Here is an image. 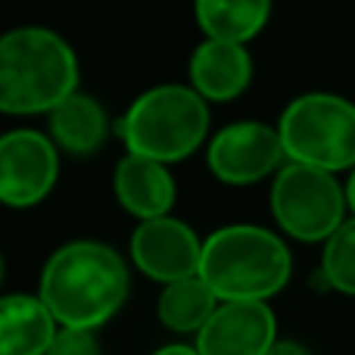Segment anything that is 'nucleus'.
I'll return each mask as SVG.
<instances>
[{
	"mask_svg": "<svg viewBox=\"0 0 355 355\" xmlns=\"http://www.w3.org/2000/svg\"><path fill=\"white\" fill-rule=\"evenodd\" d=\"M284 156L281 135L262 122H237L212 137L209 168L227 184H252L275 172Z\"/></svg>",
	"mask_w": 355,
	"mask_h": 355,
	"instance_id": "nucleus-9",
	"label": "nucleus"
},
{
	"mask_svg": "<svg viewBox=\"0 0 355 355\" xmlns=\"http://www.w3.org/2000/svg\"><path fill=\"white\" fill-rule=\"evenodd\" d=\"M275 312L265 302H221L196 340L200 355H268Z\"/></svg>",
	"mask_w": 355,
	"mask_h": 355,
	"instance_id": "nucleus-10",
	"label": "nucleus"
},
{
	"mask_svg": "<svg viewBox=\"0 0 355 355\" xmlns=\"http://www.w3.org/2000/svg\"><path fill=\"white\" fill-rule=\"evenodd\" d=\"M78 85L75 53L56 31L16 28L0 37V110L12 116L53 112Z\"/></svg>",
	"mask_w": 355,
	"mask_h": 355,
	"instance_id": "nucleus-2",
	"label": "nucleus"
},
{
	"mask_svg": "<svg viewBox=\"0 0 355 355\" xmlns=\"http://www.w3.org/2000/svg\"><path fill=\"white\" fill-rule=\"evenodd\" d=\"M116 196L141 221L166 218L175 202V181L162 162L128 153L116 166Z\"/></svg>",
	"mask_w": 355,
	"mask_h": 355,
	"instance_id": "nucleus-11",
	"label": "nucleus"
},
{
	"mask_svg": "<svg viewBox=\"0 0 355 355\" xmlns=\"http://www.w3.org/2000/svg\"><path fill=\"white\" fill-rule=\"evenodd\" d=\"M128 296V268L116 250L75 240L50 256L41 275V302L66 331H94Z\"/></svg>",
	"mask_w": 355,
	"mask_h": 355,
	"instance_id": "nucleus-1",
	"label": "nucleus"
},
{
	"mask_svg": "<svg viewBox=\"0 0 355 355\" xmlns=\"http://www.w3.org/2000/svg\"><path fill=\"white\" fill-rule=\"evenodd\" d=\"M200 277L225 302H262L290 277V252L271 231L231 225L202 243Z\"/></svg>",
	"mask_w": 355,
	"mask_h": 355,
	"instance_id": "nucleus-3",
	"label": "nucleus"
},
{
	"mask_svg": "<svg viewBox=\"0 0 355 355\" xmlns=\"http://www.w3.org/2000/svg\"><path fill=\"white\" fill-rule=\"evenodd\" d=\"M346 202L352 206V212H355V172L349 178V184H346Z\"/></svg>",
	"mask_w": 355,
	"mask_h": 355,
	"instance_id": "nucleus-21",
	"label": "nucleus"
},
{
	"mask_svg": "<svg viewBox=\"0 0 355 355\" xmlns=\"http://www.w3.org/2000/svg\"><path fill=\"white\" fill-rule=\"evenodd\" d=\"M252 62L240 44H221V41H206L193 50L190 60V78H193V91L206 100H234L243 94L250 85Z\"/></svg>",
	"mask_w": 355,
	"mask_h": 355,
	"instance_id": "nucleus-12",
	"label": "nucleus"
},
{
	"mask_svg": "<svg viewBox=\"0 0 355 355\" xmlns=\"http://www.w3.org/2000/svg\"><path fill=\"white\" fill-rule=\"evenodd\" d=\"M271 6L265 0H202L196 3V19L209 41L240 44L250 41L268 22Z\"/></svg>",
	"mask_w": 355,
	"mask_h": 355,
	"instance_id": "nucleus-15",
	"label": "nucleus"
},
{
	"mask_svg": "<svg viewBox=\"0 0 355 355\" xmlns=\"http://www.w3.org/2000/svg\"><path fill=\"white\" fill-rule=\"evenodd\" d=\"M321 275L334 290L355 296V218L343 221V227L327 240Z\"/></svg>",
	"mask_w": 355,
	"mask_h": 355,
	"instance_id": "nucleus-17",
	"label": "nucleus"
},
{
	"mask_svg": "<svg viewBox=\"0 0 355 355\" xmlns=\"http://www.w3.org/2000/svg\"><path fill=\"white\" fill-rule=\"evenodd\" d=\"M271 209L296 240H331L343 227L346 196L331 172L290 162L271 187Z\"/></svg>",
	"mask_w": 355,
	"mask_h": 355,
	"instance_id": "nucleus-6",
	"label": "nucleus"
},
{
	"mask_svg": "<svg viewBox=\"0 0 355 355\" xmlns=\"http://www.w3.org/2000/svg\"><path fill=\"white\" fill-rule=\"evenodd\" d=\"M47 355H100L91 331H60Z\"/></svg>",
	"mask_w": 355,
	"mask_h": 355,
	"instance_id": "nucleus-18",
	"label": "nucleus"
},
{
	"mask_svg": "<svg viewBox=\"0 0 355 355\" xmlns=\"http://www.w3.org/2000/svg\"><path fill=\"white\" fill-rule=\"evenodd\" d=\"M206 128L209 110L202 97L181 85L147 91L119 122V135L131 153L153 162H175L193 153L206 137Z\"/></svg>",
	"mask_w": 355,
	"mask_h": 355,
	"instance_id": "nucleus-4",
	"label": "nucleus"
},
{
	"mask_svg": "<svg viewBox=\"0 0 355 355\" xmlns=\"http://www.w3.org/2000/svg\"><path fill=\"white\" fill-rule=\"evenodd\" d=\"M56 340V318L41 296L0 300V355H47Z\"/></svg>",
	"mask_w": 355,
	"mask_h": 355,
	"instance_id": "nucleus-13",
	"label": "nucleus"
},
{
	"mask_svg": "<svg viewBox=\"0 0 355 355\" xmlns=\"http://www.w3.org/2000/svg\"><path fill=\"white\" fill-rule=\"evenodd\" d=\"M0 275H3V262H0Z\"/></svg>",
	"mask_w": 355,
	"mask_h": 355,
	"instance_id": "nucleus-22",
	"label": "nucleus"
},
{
	"mask_svg": "<svg viewBox=\"0 0 355 355\" xmlns=\"http://www.w3.org/2000/svg\"><path fill=\"white\" fill-rule=\"evenodd\" d=\"M50 128L60 147L69 153H97L106 141V112L97 100L72 94L50 112Z\"/></svg>",
	"mask_w": 355,
	"mask_h": 355,
	"instance_id": "nucleus-14",
	"label": "nucleus"
},
{
	"mask_svg": "<svg viewBox=\"0 0 355 355\" xmlns=\"http://www.w3.org/2000/svg\"><path fill=\"white\" fill-rule=\"evenodd\" d=\"M215 300L218 296L209 290L202 277H190V281L168 284L159 296V321L168 331H202L206 321L215 315Z\"/></svg>",
	"mask_w": 355,
	"mask_h": 355,
	"instance_id": "nucleus-16",
	"label": "nucleus"
},
{
	"mask_svg": "<svg viewBox=\"0 0 355 355\" xmlns=\"http://www.w3.org/2000/svg\"><path fill=\"white\" fill-rule=\"evenodd\" d=\"M156 355H200V352L190 349V346H166V349H159Z\"/></svg>",
	"mask_w": 355,
	"mask_h": 355,
	"instance_id": "nucleus-20",
	"label": "nucleus"
},
{
	"mask_svg": "<svg viewBox=\"0 0 355 355\" xmlns=\"http://www.w3.org/2000/svg\"><path fill=\"white\" fill-rule=\"evenodd\" d=\"M131 256L144 275L168 287V284L200 277L202 243L184 221L166 215V218L144 221L137 227L131 237Z\"/></svg>",
	"mask_w": 355,
	"mask_h": 355,
	"instance_id": "nucleus-8",
	"label": "nucleus"
},
{
	"mask_svg": "<svg viewBox=\"0 0 355 355\" xmlns=\"http://www.w3.org/2000/svg\"><path fill=\"white\" fill-rule=\"evenodd\" d=\"M284 153L300 166L340 172L355 166V106L334 94H306L281 116Z\"/></svg>",
	"mask_w": 355,
	"mask_h": 355,
	"instance_id": "nucleus-5",
	"label": "nucleus"
},
{
	"mask_svg": "<svg viewBox=\"0 0 355 355\" xmlns=\"http://www.w3.org/2000/svg\"><path fill=\"white\" fill-rule=\"evenodd\" d=\"M60 172L56 150L37 131H10L0 137V202L35 206L50 193Z\"/></svg>",
	"mask_w": 355,
	"mask_h": 355,
	"instance_id": "nucleus-7",
	"label": "nucleus"
},
{
	"mask_svg": "<svg viewBox=\"0 0 355 355\" xmlns=\"http://www.w3.org/2000/svg\"><path fill=\"white\" fill-rule=\"evenodd\" d=\"M268 355H309V349H302L300 343H287V340H284V343H275V346H271Z\"/></svg>",
	"mask_w": 355,
	"mask_h": 355,
	"instance_id": "nucleus-19",
	"label": "nucleus"
}]
</instances>
